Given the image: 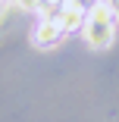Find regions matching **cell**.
I'll return each instance as SVG.
<instances>
[{
	"label": "cell",
	"mask_w": 119,
	"mask_h": 122,
	"mask_svg": "<svg viewBox=\"0 0 119 122\" xmlns=\"http://www.w3.org/2000/svg\"><path fill=\"white\" fill-rule=\"evenodd\" d=\"M113 31H116V13L103 3V0L94 3V6H88V19H85V28H82L88 47L107 50V47L113 44Z\"/></svg>",
	"instance_id": "1"
},
{
	"label": "cell",
	"mask_w": 119,
	"mask_h": 122,
	"mask_svg": "<svg viewBox=\"0 0 119 122\" xmlns=\"http://www.w3.org/2000/svg\"><path fill=\"white\" fill-rule=\"evenodd\" d=\"M85 19H88V6H82L78 0H63V10H60V28L69 31H82L85 28Z\"/></svg>",
	"instance_id": "2"
},
{
	"label": "cell",
	"mask_w": 119,
	"mask_h": 122,
	"mask_svg": "<svg viewBox=\"0 0 119 122\" xmlns=\"http://www.w3.org/2000/svg\"><path fill=\"white\" fill-rule=\"evenodd\" d=\"M63 38H66V31L60 28L57 19H41L38 28H35V44L38 47H57Z\"/></svg>",
	"instance_id": "3"
},
{
	"label": "cell",
	"mask_w": 119,
	"mask_h": 122,
	"mask_svg": "<svg viewBox=\"0 0 119 122\" xmlns=\"http://www.w3.org/2000/svg\"><path fill=\"white\" fill-rule=\"evenodd\" d=\"M103 3H107V6H110V10H113V13L119 16V0H103Z\"/></svg>",
	"instance_id": "4"
},
{
	"label": "cell",
	"mask_w": 119,
	"mask_h": 122,
	"mask_svg": "<svg viewBox=\"0 0 119 122\" xmlns=\"http://www.w3.org/2000/svg\"><path fill=\"white\" fill-rule=\"evenodd\" d=\"M82 6H94V3H100V0H78Z\"/></svg>",
	"instance_id": "5"
}]
</instances>
